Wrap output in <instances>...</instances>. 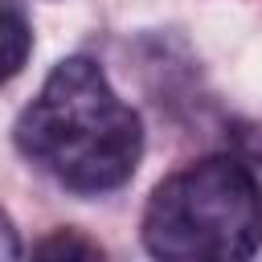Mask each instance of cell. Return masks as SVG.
<instances>
[{
    "instance_id": "cell-1",
    "label": "cell",
    "mask_w": 262,
    "mask_h": 262,
    "mask_svg": "<svg viewBox=\"0 0 262 262\" xmlns=\"http://www.w3.org/2000/svg\"><path fill=\"white\" fill-rule=\"evenodd\" d=\"M16 151L78 196L123 188L143 156V123L98 61L66 57L16 119Z\"/></svg>"
},
{
    "instance_id": "cell-2",
    "label": "cell",
    "mask_w": 262,
    "mask_h": 262,
    "mask_svg": "<svg viewBox=\"0 0 262 262\" xmlns=\"http://www.w3.org/2000/svg\"><path fill=\"white\" fill-rule=\"evenodd\" d=\"M143 246L168 262H233L262 246V184L237 156H209L164 184L143 209Z\"/></svg>"
},
{
    "instance_id": "cell-3",
    "label": "cell",
    "mask_w": 262,
    "mask_h": 262,
    "mask_svg": "<svg viewBox=\"0 0 262 262\" xmlns=\"http://www.w3.org/2000/svg\"><path fill=\"white\" fill-rule=\"evenodd\" d=\"M33 53V25L20 4L0 0V82L16 78Z\"/></svg>"
},
{
    "instance_id": "cell-4",
    "label": "cell",
    "mask_w": 262,
    "mask_h": 262,
    "mask_svg": "<svg viewBox=\"0 0 262 262\" xmlns=\"http://www.w3.org/2000/svg\"><path fill=\"white\" fill-rule=\"evenodd\" d=\"M33 254H41V258H102V246L78 237L74 229H57V233H49L45 242H37Z\"/></svg>"
},
{
    "instance_id": "cell-5",
    "label": "cell",
    "mask_w": 262,
    "mask_h": 262,
    "mask_svg": "<svg viewBox=\"0 0 262 262\" xmlns=\"http://www.w3.org/2000/svg\"><path fill=\"white\" fill-rule=\"evenodd\" d=\"M0 258H20V237H16L4 209H0Z\"/></svg>"
},
{
    "instance_id": "cell-6",
    "label": "cell",
    "mask_w": 262,
    "mask_h": 262,
    "mask_svg": "<svg viewBox=\"0 0 262 262\" xmlns=\"http://www.w3.org/2000/svg\"><path fill=\"white\" fill-rule=\"evenodd\" d=\"M237 139H242V147L262 164V127H246V131H237Z\"/></svg>"
}]
</instances>
